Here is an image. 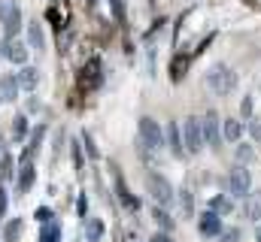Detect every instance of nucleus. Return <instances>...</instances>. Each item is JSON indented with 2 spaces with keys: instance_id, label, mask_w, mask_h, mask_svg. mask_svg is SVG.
I'll list each match as a JSON object with an SVG mask.
<instances>
[{
  "instance_id": "1a4fd4ad",
  "label": "nucleus",
  "mask_w": 261,
  "mask_h": 242,
  "mask_svg": "<svg viewBox=\"0 0 261 242\" xmlns=\"http://www.w3.org/2000/svg\"><path fill=\"white\" fill-rule=\"evenodd\" d=\"M167 145H170V152H173L176 158H182V155H186V139H182V127H179L176 121H170V124H167Z\"/></svg>"
},
{
  "instance_id": "b1692460",
  "label": "nucleus",
  "mask_w": 261,
  "mask_h": 242,
  "mask_svg": "<svg viewBox=\"0 0 261 242\" xmlns=\"http://www.w3.org/2000/svg\"><path fill=\"white\" fill-rule=\"evenodd\" d=\"M179 206H182V215H192V212H195V200H192V194H189V191H182V194H179Z\"/></svg>"
},
{
  "instance_id": "412c9836",
  "label": "nucleus",
  "mask_w": 261,
  "mask_h": 242,
  "mask_svg": "<svg viewBox=\"0 0 261 242\" xmlns=\"http://www.w3.org/2000/svg\"><path fill=\"white\" fill-rule=\"evenodd\" d=\"M237 161H240V167H249V164L255 161V152H252V145H246V142H237Z\"/></svg>"
},
{
  "instance_id": "a878e982",
  "label": "nucleus",
  "mask_w": 261,
  "mask_h": 242,
  "mask_svg": "<svg viewBox=\"0 0 261 242\" xmlns=\"http://www.w3.org/2000/svg\"><path fill=\"white\" fill-rule=\"evenodd\" d=\"M219 242H240V230H237V227H231V230H222Z\"/></svg>"
},
{
  "instance_id": "2f4dec72",
  "label": "nucleus",
  "mask_w": 261,
  "mask_h": 242,
  "mask_svg": "<svg viewBox=\"0 0 261 242\" xmlns=\"http://www.w3.org/2000/svg\"><path fill=\"white\" fill-rule=\"evenodd\" d=\"M255 242H261V227H258V230H255Z\"/></svg>"
},
{
  "instance_id": "39448f33",
  "label": "nucleus",
  "mask_w": 261,
  "mask_h": 242,
  "mask_svg": "<svg viewBox=\"0 0 261 242\" xmlns=\"http://www.w3.org/2000/svg\"><path fill=\"white\" fill-rule=\"evenodd\" d=\"M149 194H152V200L158 206H170L173 197H176V191L170 188V182L164 179L161 173H149Z\"/></svg>"
},
{
  "instance_id": "bb28decb",
  "label": "nucleus",
  "mask_w": 261,
  "mask_h": 242,
  "mask_svg": "<svg viewBox=\"0 0 261 242\" xmlns=\"http://www.w3.org/2000/svg\"><path fill=\"white\" fill-rule=\"evenodd\" d=\"M0 161H3V164H0V176H9V173H12V158H9V155H3Z\"/></svg>"
},
{
  "instance_id": "a211bd4d",
  "label": "nucleus",
  "mask_w": 261,
  "mask_h": 242,
  "mask_svg": "<svg viewBox=\"0 0 261 242\" xmlns=\"http://www.w3.org/2000/svg\"><path fill=\"white\" fill-rule=\"evenodd\" d=\"M40 242H61V224L58 221H46L43 233H40Z\"/></svg>"
},
{
  "instance_id": "473e14b6",
  "label": "nucleus",
  "mask_w": 261,
  "mask_h": 242,
  "mask_svg": "<svg viewBox=\"0 0 261 242\" xmlns=\"http://www.w3.org/2000/svg\"><path fill=\"white\" fill-rule=\"evenodd\" d=\"M0 100H3V97H0Z\"/></svg>"
},
{
  "instance_id": "cd10ccee",
  "label": "nucleus",
  "mask_w": 261,
  "mask_h": 242,
  "mask_svg": "<svg viewBox=\"0 0 261 242\" xmlns=\"http://www.w3.org/2000/svg\"><path fill=\"white\" fill-rule=\"evenodd\" d=\"M6 209H9V197H6V188L0 185V218L6 215Z\"/></svg>"
},
{
  "instance_id": "9d476101",
  "label": "nucleus",
  "mask_w": 261,
  "mask_h": 242,
  "mask_svg": "<svg viewBox=\"0 0 261 242\" xmlns=\"http://www.w3.org/2000/svg\"><path fill=\"white\" fill-rule=\"evenodd\" d=\"M3 55H6V60H12V64H28V46L18 43V40H6L3 43Z\"/></svg>"
},
{
  "instance_id": "f03ea898",
  "label": "nucleus",
  "mask_w": 261,
  "mask_h": 242,
  "mask_svg": "<svg viewBox=\"0 0 261 242\" xmlns=\"http://www.w3.org/2000/svg\"><path fill=\"white\" fill-rule=\"evenodd\" d=\"M206 85L219 94V97H228L234 88H237V73L228 67V64H216L206 70Z\"/></svg>"
},
{
  "instance_id": "6e6552de",
  "label": "nucleus",
  "mask_w": 261,
  "mask_h": 242,
  "mask_svg": "<svg viewBox=\"0 0 261 242\" xmlns=\"http://www.w3.org/2000/svg\"><path fill=\"white\" fill-rule=\"evenodd\" d=\"M18 27H21V9H18L15 3H9V9H6V15H3V37H6V40H15Z\"/></svg>"
},
{
  "instance_id": "c756f323",
  "label": "nucleus",
  "mask_w": 261,
  "mask_h": 242,
  "mask_svg": "<svg viewBox=\"0 0 261 242\" xmlns=\"http://www.w3.org/2000/svg\"><path fill=\"white\" fill-rule=\"evenodd\" d=\"M37 221H52V212L43 206V209H37Z\"/></svg>"
},
{
  "instance_id": "20e7f679",
  "label": "nucleus",
  "mask_w": 261,
  "mask_h": 242,
  "mask_svg": "<svg viewBox=\"0 0 261 242\" xmlns=\"http://www.w3.org/2000/svg\"><path fill=\"white\" fill-rule=\"evenodd\" d=\"M228 194L231 197H249L252 194V176H249V167H234L228 173Z\"/></svg>"
},
{
  "instance_id": "7ed1b4c3",
  "label": "nucleus",
  "mask_w": 261,
  "mask_h": 242,
  "mask_svg": "<svg viewBox=\"0 0 261 242\" xmlns=\"http://www.w3.org/2000/svg\"><path fill=\"white\" fill-rule=\"evenodd\" d=\"M182 139H186V152L189 155H197L206 145V139H203V118L189 115V118L182 121Z\"/></svg>"
},
{
  "instance_id": "dca6fc26",
  "label": "nucleus",
  "mask_w": 261,
  "mask_h": 242,
  "mask_svg": "<svg viewBox=\"0 0 261 242\" xmlns=\"http://www.w3.org/2000/svg\"><path fill=\"white\" fill-rule=\"evenodd\" d=\"M34 179H37L34 164H21V170H18V191H21V194H28V191L34 188Z\"/></svg>"
},
{
  "instance_id": "2eb2a0df",
  "label": "nucleus",
  "mask_w": 261,
  "mask_h": 242,
  "mask_svg": "<svg viewBox=\"0 0 261 242\" xmlns=\"http://www.w3.org/2000/svg\"><path fill=\"white\" fill-rule=\"evenodd\" d=\"M222 133H225V142H243V124L237 118H228L225 124H222Z\"/></svg>"
},
{
  "instance_id": "c85d7f7f",
  "label": "nucleus",
  "mask_w": 261,
  "mask_h": 242,
  "mask_svg": "<svg viewBox=\"0 0 261 242\" xmlns=\"http://www.w3.org/2000/svg\"><path fill=\"white\" fill-rule=\"evenodd\" d=\"M249 133H252V139H261V118H252V124H249Z\"/></svg>"
},
{
  "instance_id": "4be33fe9",
  "label": "nucleus",
  "mask_w": 261,
  "mask_h": 242,
  "mask_svg": "<svg viewBox=\"0 0 261 242\" xmlns=\"http://www.w3.org/2000/svg\"><path fill=\"white\" fill-rule=\"evenodd\" d=\"M85 233H88V242H97L103 236V221H100V218H91V221L85 224Z\"/></svg>"
},
{
  "instance_id": "f3484780",
  "label": "nucleus",
  "mask_w": 261,
  "mask_h": 242,
  "mask_svg": "<svg viewBox=\"0 0 261 242\" xmlns=\"http://www.w3.org/2000/svg\"><path fill=\"white\" fill-rule=\"evenodd\" d=\"M28 40H31V46H34L37 52H43V49H46V37H43L40 21H31V27H28Z\"/></svg>"
},
{
  "instance_id": "6ab92c4d",
  "label": "nucleus",
  "mask_w": 261,
  "mask_h": 242,
  "mask_svg": "<svg viewBox=\"0 0 261 242\" xmlns=\"http://www.w3.org/2000/svg\"><path fill=\"white\" fill-rule=\"evenodd\" d=\"M21 227H24V221H21V218H12V221H6L3 239H6V242H18V239H21Z\"/></svg>"
},
{
  "instance_id": "9b49d317",
  "label": "nucleus",
  "mask_w": 261,
  "mask_h": 242,
  "mask_svg": "<svg viewBox=\"0 0 261 242\" xmlns=\"http://www.w3.org/2000/svg\"><path fill=\"white\" fill-rule=\"evenodd\" d=\"M243 215L249 221H261V191H252L249 197H243Z\"/></svg>"
},
{
  "instance_id": "7c9ffc66",
  "label": "nucleus",
  "mask_w": 261,
  "mask_h": 242,
  "mask_svg": "<svg viewBox=\"0 0 261 242\" xmlns=\"http://www.w3.org/2000/svg\"><path fill=\"white\" fill-rule=\"evenodd\" d=\"M152 242H173V239H170V236H164V233H158V236H155Z\"/></svg>"
},
{
  "instance_id": "0eeeda50",
  "label": "nucleus",
  "mask_w": 261,
  "mask_h": 242,
  "mask_svg": "<svg viewBox=\"0 0 261 242\" xmlns=\"http://www.w3.org/2000/svg\"><path fill=\"white\" fill-rule=\"evenodd\" d=\"M197 227H200V236H203V239H219V236H222V215L203 212L200 221H197Z\"/></svg>"
},
{
  "instance_id": "4468645a",
  "label": "nucleus",
  "mask_w": 261,
  "mask_h": 242,
  "mask_svg": "<svg viewBox=\"0 0 261 242\" xmlns=\"http://www.w3.org/2000/svg\"><path fill=\"white\" fill-rule=\"evenodd\" d=\"M210 212H216V215H228V212H234V200H231V194H216V197H210Z\"/></svg>"
},
{
  "instance_id": "393cba45",
  "label": "nucleus",
  "mask_w": 261,
  "mask_h": 242,
  "mask_svg": "<svg viewBox=\"0 0 261 242\" xmlns=\"http://www.w3.org/2000/svg\"><path fill=\"white\" fill-rule=\"evenodd\" d=\"M252 97H243V106H240V118H246V121H252Z\"/></svg>"
},
{
  "instance_id": "5701e85b",
  "label": "nucleus",
  "mask_w": 261,
  "mask_h": 242,
  "mask_svg": "<svg viewBox=\"0 0 261 242\" xmlns=\"http://www.w3.org/2000/svg\"><path fill=\"white\" fill-rule=\"evenodd\" d=\"M152 218L158 221V227H164V230H173V218H170V215H167L161 206H158V209H152Z\"/></svg>"
},
{
  "instance_id": "aec40b11",
  "label": "nucleus",
  "mask_w": 261,
  "mask_h": 242,
  "mask_svg": "<svg viewBox=\"0 0 261 242\" xmlns=\"http://www.w3.org/2000/svg\"><path fill=\"white\" fill-rule=\"evenodd\" d=\"M24 136H28V118L24 115H15V121H12V139L15 142H24Z\"/></svg>"
},
{
  "instance_id": "f8f14e48",
  "label": "nucleus",
  "mask_w": 261,
  "mask_h": 242,
  "mask_svg": "<svg viewBox=\"0 0 261 242\" xmlns=\"http://www.w3.org/2000/svg\"><path fill=\"white\" fill-rule=\"evenodd\" d=\"M18 85H21L24 91H37V85H40V70H37V67H21V70H18Z\"/></svg>"
},
{
  "instance_id": "423d86ee",
  "label": "nucleus",
  "mask_w": 261,
  "mask_h": 242,
  "mask_svg": "<svg viewBox=\"0 0 261 242\" xmlns=\"http://www.w3.org/2000/svg\"><path fill=\"white\" fill-rule=\"evenodd\" d=\"M203 139H206V145H210L213 152H219V148H222V142H225V133H222L219 115H216L213 109L203 115Z\"/></svg>"
},
{
  "instance_id": "ddd939ff",
  "label": "nucleus",
  "mask_w": 261,
  "mask_h": 242,
  "mask_svg": "<svg viewBox=\"0 0 261 242\" xmlns=\"http://www.w3.org/2000/svg\"><path fill=\"white\" fill-rule=\"evenodd\" d=\"M18 88H21V85H18V76H12V73H9V76H3V79H0V97H3L6 103H12V100L18 97Z\"/></svg>"
},
{
  "instance_id": "f257e3e1",
  "label": "nucleus",
  "mask_w": 261,
  "mask_h": 242,
  "mask_svg": "<svg viewBox=\"0 0 261 242\" xmlns=\"http://www.w3.org/2000/svg\"><path fill=\"white\" fill-rule=\"evenodd\" d=\"M161 145H164L161 124L155 118H149V115H143V118H140V148H143V155L152 158L155 152H161Z\"/></svg>"
}]
</instances>
